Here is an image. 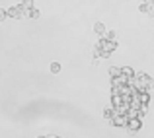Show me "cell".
<instances>
[{
  "label": "cell",
  "instance_id": "obj_17",
  "mask_svg": "<svg viewBox=\"0 0 154 138\" xmlns=\"http://www.w3.org/2000/svg\"><path fill=\"white\" fill-rule=\"evenodd\" d=\"M148 16H152V18H154V4H152L150 8H148Z\"/></svg>",
  "mask_w": 154,
  "mask_h": 138
},
{
  "label": "cell",
  "instance_id": "obj_19",
  "mask_svg": "<svg viewBox=\"0 0 154 138\" xmlns=\"http://www.w3.org/2000/svg\"><path fill=\"white\" fill-rule=\"evenodd\" d=\"M55 138H59V136H55Z\"/></svg>",
  "mask_w": 154,
  "mask_h": 138
},
{
  "label": "cell",
  "instance_id": "obj_10",
  "mask_svg": "<svg viewBox=\"0 0 154 138\" xmlns=\"http://www.w3.org/2000/svg\"><path fill=\"white\" fill-rule=\"evenodd\" d=\"M39 16H41V14H39L37 8H31V10H27V12H26V18H31V20H37Z\"/></svg>",
  "mask_w": 154,
  "mask_h": 138
},
{
  "label": "cell",
  "instance_id": "obj_2",
  "mask_svg": "<svg viewBox=\"0 0 154 138\" xmlns=\"http://www.w3.org/2000/svg\"><path fill=\"white\" fill-rule=\"evenodd\" d=\"M125 128H127L131 134L139 132L140 128H143V119H137V117H133V119H127V124H125Z\"/></svg>",
  "mask_w": 154,
  "mask_h": 138
},
{
  "label": "cell",
  "instance_id": "obj_4",
  "mask_svg": "<svg viewBox=\"0 0 154 138\" xmlns=\"http://www.w3.org/2000/svg\"><path fill=\"white\" fill-rule=\"evenodd\" d=\"M109 123H111L113 127L121 128V127H125V124H127V117H125V115H117V113H115V115H113V119L109 121Z\"/></svg>",
  "mask_w": 154,
  "mask_h": 138
},
{
  "label": "cell",
  "instance_id": "obj_7",
  "mask_svg": "<svg viewBox=\"0 0 154 138\" xmlns=\"http://www.w3.org/2000/svg\"><path fill=\"white\" fill-rule=\"evenodd\" d=\"M121 74L127 76V78H135V70H133L131 66H123L121 68Z\"/></svg>",
  "mask_w": 154,
  "mask_h": 138
},
{
  "label": "cell",
  "instance_id": "obj_1",
  "mask_svg": "<svg viewBox=\"0 0 154 138\" xmlns=\"http://www.w3.org/2000/svg\"><path fill=\"white\" fill-rule=\"evenodd\" d=\"M96 47L102 49L103 52H109V55H111V52L117 49V41H105L103 37H100V39H98V43H96Z\"/></svg>",
  "mask_w": 154,
  "mask_h": 138
},
{
  "label": "cell",
  "instance_id": "obj_12",
  "mask_svg": "<svg viewBox=\"0 0 154 138\" xmlns=\"http://www.w3.org/2000/svg\"><path fill=\"white\" fill-rule=\"evenodd\" d=\"M119 74H121V68H117V66H111V68H109V78H117Z\"/></svg>",
  "mask_w": 154,
  "mask_h": 138
},
{
  "label": "cell",
  "instance_id": "obj_6",
  "mask_svg": "<svg viewBox=\"0 0 154 138\" xmlns=\"http://www.w3.org/2000/svg\"><path fill=\"white\" fill-rule=\"evenodd\" d=\"M94 31H96V33L100 35V37H102V35H103V33H105L107 29H105V26H103L102 22H96V23H94Z\"/></svg>",
  "mask_w": 154,
  "mask_h": 138
},
{
  "label": "cell",
  "instance_id": "obj_18",
  "mask_svg": "<svg viewBox=\"0 0 154 138\" xmlns=\"http://www.w3.org/2000/svg\"><path fill=\"white\" fill-rule=\"evenodd\" d=\"M144 4H148V6H152V4H154V0H144Z\"/></svg>",
  "mask_w": 154,
  "mask_h": 138
},
{
  "label": "cell",
  "instance_id": "obj_9",
  "mask_svg": "<svg viewBox=\"0 0 154 138\" xmlns=\"http://www.w3.org/2000/svg\"><path fill=\"white\" fill-rule=\"evenodd\" d=\"M102 37L105 39V41H115V39H117V33H115L113 29H109V31H105V33L102 35Z\"/></svg>",
  "mask_w": 154,
  "mask_h": 138
},
{
  "label": "cell",
  "instance_id": "obj_14",
  "mask_svg": "<svg viewBox=\"0 0 154 138\" xmlns=\"http://www.w3.org/2000/svg\"><path fill=\"white\" fill-rule=\"evenodd\" d=\"M148 8H150V6H148V4H140V6H139V12H143V14H148Z\"/></svg>",
  "mask_w": 154,
  "mask_h": 138
},
{
  "label": "cell",
  "instance_id": "obj_13",
  "mask_svg": "<svg viewBox=\"0 0 154 138\" xmlns=\"http://www.w3.org/2000/svg\"><path fill=\"white\" fill-rule=\"evenodd\" d=\"M51 72H53V74H59V72H60V64L59 62H53L51 64Z\"/></svg>",
  "mask_w": 154,
  "mask_h": 138
},
{
  "label": "cell",
  "instance_id": "obj_5",
  "mask_svg": "<svg viewBox=\"0 0 154 138\" xmlns=\"http://www.w3.org/2000/svg\"><path fill=\"white\" fill-rule=\"evenodd\" d=\"M137 97H139V101L143 105H148V103H150V92H139V95H137Z\"/></svg>",
  "mask_w": 154,
  "mask_h": 138
},
{
  "label": "cell",
  "instance_id": "obj_16",
  "mask_svg": "<svg viewBox=\"0 0 154 138\" xmlns=\"http://www.w3.org/2000/svg\"><path fill=\"white\" fill-rule=\"evenodd\" d=\"M4 20H6V10H2V8H0V23H2Z\"/></svg>",
  "mask_w": 154,
  "mask_h": 138
},
{
  "label": "cell",
  "instance_id": "obj_8",
  "mask_svg": "<svg viewBox=\"0 0 154 138\" xmlns=\"http://www.w3.org/2000/svg\"><path fill=\"white\" fill-rule=\"evenodd\" d=\"M22 10L23 12H27V10H31V8H35V4H33V0H22Z\"/></svg>",
  "mask_w": 154,
  "mask_h": 138
},
{
  "label": "cell",
  "instance_id": "obj_3",
  "mask_svg": "<svg viewBox=\"0 0 154 138\" xmlns=\"http://www.w3.org/2000/svg\"><path fill=\"white\" fill-rule=\"evenodd\" d=\"M6 18H12V20H20V18H26V12L22 10V6H10L6 10Z\"/></svg>",
  "mask_w": 154,
  "mask_h": 138
},
{
  "label": "cell",
  "instance_id": "obj_11",
  "mask_svg": "<svg viewBox=\"0 0 154 138\" xmlns=\"http://www.w3.org/2000/svg\"><path fill=\"white\" fill-rule=\"evenodd\" d=\"M113 115H115V111H113V107H105V109H103V119L111 121V119H113Z\"/></svg>",
  "mask_w": 154,
  "mask_h": 138
},
{
  "label": "cell",
  "instance_id": "obj_15",
  "mask_svg": "<svg viewBox=\"0 0 154 138\" xmlns=\"http://www.w3.org/2000/svg\"><path fill=\"white\" fill-rule=\"evenodd\" d=\"M94 56H96V58H102V49L94 47Z\"/></svg>",
  "mask_w": 154,
  "mask_h": 138
}]
</instances>
